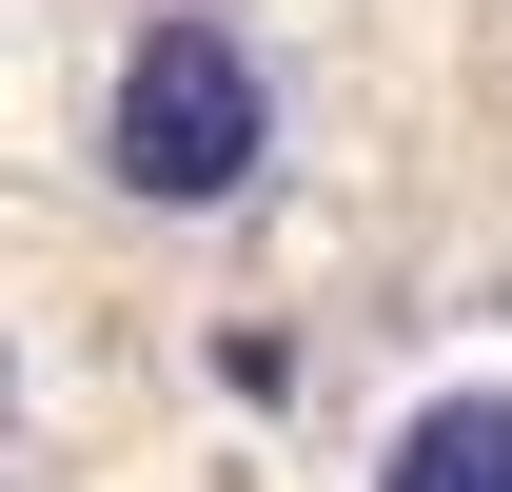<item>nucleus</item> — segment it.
I'll return each mask as SVG.
<instances>
[{
	"label": "nucleus",
	"instance_id": "1",
	"mask_svg": "<svg viewBox=\"0 0 512 492\" xmlns=\"http://www.w3.org/2000/svg\"><path fill=\"white\" fill-rule=\"evenodd\" d=\"M99 178H119L138 217H237V197L276 178V60H256L237 0H158L119 40V79H99Z\"/></svg>",
	"mask_w": 512,
	"mask_h": 492
},
{
	"label": "nucleus",
	"instance_id": "2",
	"mask_svg": "<svg viewBox=\"0 0 512 492\" xmlns=\"http://www.w3.org/2000/svg\"><path fill=\"white\" fill-rule=\"evenodd\" d=\"M375 492H512V374H473V394H414L375 453Z\"/></svg>",
	"mask_w": 512,
	"mask_h": 492
}]
</instances>
